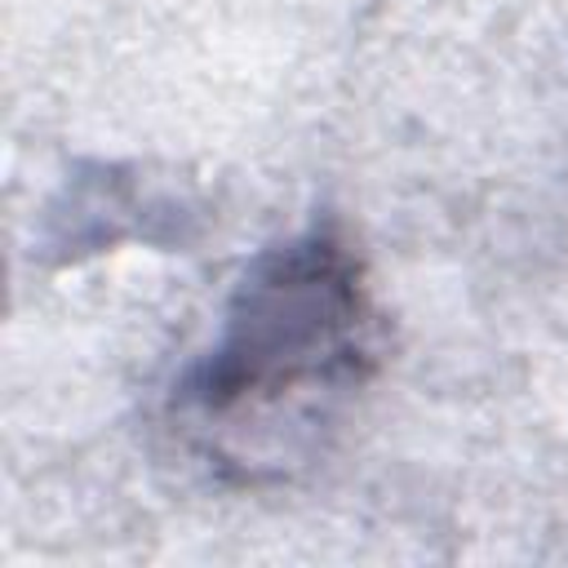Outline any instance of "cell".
Returning a JSON list of instances; mask_svg holds the SVG:
<instances>
[{"instance_id":"1","label":"cell","mask_w":568,"mask_h":568,"mask_svg":"<svg viewBox=\"0 0 568 568\" xmlns=\"http://www.w3.org/2000/svg\"><path fill=\"white\" fill-rule=\"evenodd\" d=\"M373 368V306L351 248L311 231L240 284L222 337L182 386V417L244 479L297 462Z\"/></svg>"}]
</instances>
